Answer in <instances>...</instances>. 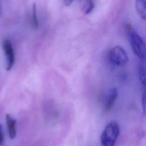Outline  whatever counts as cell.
Wrapping results in <instances>:
<instances>
[{"label": "cell", "mask_w": 146, "mask_h": 146, "mask_svg": "<svg viewBox=\"0 0 146 146\" xmlns=\"http://www.w3.org/2000/svg\"><path fill=\"white\" fill-rule=\"evenodd\" d=\"M95 7V3L92 1L88 0L83 2L82 6V10L84 14H88Z\"/></svg>", "instance_id": "cell-8"}, {"label": "cell", "mask_w": 146, "mask_h": 146, "mask_svg": "<svg viewBox=\"0 0 146 146\" xmlns=\"http://www.w3.org/2000/svg\"><path fill=\"white\" fill-rule=\"evenodd\" d=\"M108 59L112 64L120 67L125 65L128 61V57L126 52L120 46H116L110 50Z\"/></svg>", "instance_id": "cell-3"}, {"label": "cell", "mask_w": 146, "mask_h": 146, "mask_svg": "<svg viewBox=\"0 0 146 146\" xmlns=\"http://www.w3.org/2000/svg\"><path fill=\"white\" fill-rule=\"evenodd\" d=\"M2 48L6 59L7 71L10 70L15 63V54L11 42L9 39H4L2 41Z\"/></svg>", "instance_id": "cell-4"}, {"label": "cell", "mask_w": 146, "mask_h": 146, "mask_svg": "<svg viewBox=\"0 0 146 146\" xmlns=\"http://www.w3.org/2000/svg\"><path fill=\"white\" fill-rule=\"evenodd\" d=\"M31 24L34 29H36L39 27V21L37 16V10L36 5L34 3L32 7V15H31Z\"/></svg>", "instance_id": "cell-9"}, {"label": "cell", "mask_w": 146, "mask_h": 146, "mask_svg": "<svg viewBox=\"0 0 146 146\" xmlns=\"http://www.w3.org/2000/svg\"><path fill=\"white\" fill-rule=\"evenodd\" d=\"M72 2V1H63V3H64V5L66 6H70V5L71 4Z\"/></svg>", "instance_id": "cell-13"}, {"label": "cell", "mask_w": 146, "mask_h": 146, "mask_svg": "<svg viewBox=\"0 0 146 146\" xmlns=\"http://www.w3.org/2000/svg\"><path fill=\"white\" fill-rule=\"evenodd\" d=\"M6 121L7 126L9 137L11 139H13L16 137V120L9 114L6 115Z\"/></svg>", "instance_id": "cell-6"}, {"label": "cell", "mask_w": 146, "mask_h": 146, "mask_svg": "<svg viewBox=\"0 0 146 146\" xmlns=\"http://www.w3.org/2000/svg\"><path fill=\"white\" fill-rule=\"evenodd\" d=\"M127 34L131 49L141 60L145 57V44L142 37L131 27L127 28Z\"/></svg>", "instance_id": "cell-1"}, {"label": "cell", "mask_w": 146, "mask_h": 146, "mask_svg": "<svg viewBox=\"0 0 146 146\" xmlns=\"http://www.w3.org/2000/svg\"><path fill=\"white\" fill-rule=\"evenodd\" d=\"M120 133V127L115 121L110 122L103 130L100 138L102 146H115Z\"/></svg>", "instance_id": "cell-2"}, {"label": "cell", "mask_w": 146, "mask_h": 146, "mask_svg": "<svg viewBox=\"0 0 146 146\" xmlns=\"http://www.w3.org/2000/svg\"><path fill=\"white\" fill-rule=\"evenodd\" d=\"M135 8L137 13L143 19H145L146 17V1L137 0L135 1Z\"/></svg>", "instance_id": "cell-7"}, {"label": "cell", "mask_w": 146, "mask_h": 146, "mask_svg": "<svg viewBox=\"0 0 146 146\" xmlns=\"http://www.w3.org/2000/svg\"><path fill=\"white\" fill-rule=\"evenodd\" d=\"M117 94L118 92L116 88L113 87L110 90L107 94L106 102L104 105V110L106 112H108L112 109L117 98Z\"/></svg>", "instance_id": "cell-5"}, {"label": "cell", "mask_w": 146, "mask_h": 146, "mask_svg": "<svg viewBox=\"0 0 146 146\" xmlns=\"http://www.w3.org/2000/svg\"><path fill=\"white\" fill-rule=\"evenodd\" d=\"M4 141V135L2 125L0 124V145H1Z\"/></svg>", "instance_id": "cell-11"}, {"label": "cell", "mask_w": 146, "mask_h": 146, "mask_svg": "<svg viewBox=\"0 0 146 146\" xmlns=\"http://www.w3.org/2000/svg\"><path fill=\"white\" fill-rule=\"evenodd\" d=\"M139 79L140 81L144 88L145 83V66L141 64L139 67Z\"/></svg>", "instance_id": "cell-10"}, {"label": "cell", "mask_w": 146, "mask_h": 146, "mask_svg": "<svg viewBox=\"0 0 146 146\" xmlns=\"http://www.w3.org/2000/svg\"><path fill=\"white\" fill-rule=\"evenodd\" d=\"M142 101H141V103H142V105H143V112L144 113H145V95H144V92H143V98H142Z\"/></svg>", "instance_id": "cell-12"}]
</instances>
